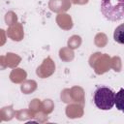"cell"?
<instances>
[{"instance_id":"cell-3","label":"cell","mask_w":124,"mask_h":124,"mask_svg":"<svg viewBox=\"0 0 124 124\" xmlns=\"http://www.w3.org/2000/svg\"><path fill=\"white\" fill-rule=\"evenodd\" d=\"M114 105L118 110L124 112V88H121L117 93H115Z\"/></svg>"},{"instance_id":"cell-1","label":"cell","mask_w":124,"mask_h":124,"mask_svg":"<svg viewBox=\"0 0 124 124\" xmlns=\"http://www.w3.org/2000/svg\"><path fill=\"white\" fill-rule=\"evenodd\" d=\"M101 13L110 21H118L124 18V0H102Z\"/></svg>"},{"instance_id":"cell-2","label":"cell","mask_w":124,"mask_h":124,"mask_svg":"<svg viewBox=\"0 0 124 124\" xmlns=\"http://www.w3.org/2000/svg\"><path fill=\"white\" fill-rule=\"evenodd\" d=\"M115 93L107 86H99L93 95L95 106L101 110H109L114 106Z\"/></svg>"},{"instance_id":"cell-4","label":"cell","mask_w":124,"mask_h":124,"mask_svg":"<svg viewBox=\"0 0 124 124\" xmlns=\"http://www.w3.org/2000/svg\"><path fill=\"white\" fill-rule=\"evenodd\" d=\"M113 39L116 43L124 45V23L118 25L113 33Z\"/></svg>"}]
</instances>
